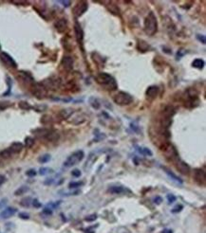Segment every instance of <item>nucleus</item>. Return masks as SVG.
Masks as SVG:
<instances>
[{
    "label": "nucleus",
    "instance_id": "obj_15",
    "mask_svg": "<svg viewBox=\"0 0 206 233\" xmlns=\"http://www.w3.org/2000/svg\"><path fill=\"white\" fill-rule=\"evenodd\" d=\"M16 211H17V209L15 208H12V207H9L5 209H3V211L0 212V218L1 219H9L11 218L12 216H13Z\"/></svg>",
    "mask_w": 206,
    "mask_h": 233
},
{
    "label": "nucleus",
    "instance_id": "obj_32",
    "mask_svg": "<svg viewBox=\"0 0 206 233\" xmlns=\"http://www.w3.org/2000/svg\"><path fill=\"white\" fill-rule=\"evenodd\" d=\"M11 102H0V111H3L11 106Z\"/></svg>",
    "mask_w": 206,
    "mask_h": 233
},
{
    "label": "nucleus",
    "instance_id": "obj_34",
    "mask_svg": "<svg viewBox=\"0 0 206 233\" xmlns=\"http://www.w3.org/2000/svg\"><path fill=\"white\" fill-rule=\"evenodd\" d=\"M33 109H34V110H36L37 112H44L46 109H47V106L45 104H39L37 106H34V107H33Z\"/></svg>",
    "mask_w": 206,
    "mask_h": 233
},
{
    "label": "nucleus",
    "instance_id": "obj_4",
    "mask_svg": "<svg viewBox=\"0 0 206 233\" xmlns=\"http://www.w3.org/2000/svg\"><path fill=\"white\" fill-rule=\"evenodd\" d=\"M85 157V154L84 152L81 151V150H78L68 156V158L66 159V161L64 162V167L65 168H71L73 166H75L76 164L81 162Z\"/></svg>",
    "mask_w": 206,
    "mask_h": 233
},
{
    "label": "nucleus",
    "instance_id": "obj_47",
    "mask_svg": "<svg viewBox=\"0 0 206 233\" xmlns=\"http://www.w3.org/2000/svg\"><path fill=\"white\" fill-rule=\"evenodd\" d=\"M6 181V177L3 174H0V186H2Z\"/></svg>",
    "mask_w": 206,
    "mask_h": 233
},
{
    "label": "nucleus",
    "instance_id": "obj_33",
    "mask_svg": "<svg viewBox=\"0 0 206 233\" xmlns=\"http://www.w3.org/2000/svg\"><path fill=\"white\" fill-rule=\"evenodd\" d=\"M82 185H83L82 182H70L68 184V188L69 189H76V188L81 187Z\"/></svg>",
    "mask_w": 206,
    "mask_h": 233
},
{
    "label": "nucleus",
    "instance_id": "obj_9",
    "mask_svg": "<svg viewBox=\"0 0 206 233\" xmlns=\"http://www.w3.org/2000/svg\"><path fill=\"white\" fill-rule=\"evenodd\" d=\"M194 180L201 186L205 185L206 178H205V172L203 170L198 168L194 170Z\"/></svg>",
    "mask_w": 206,
    "mask_h": 233
},
{
    "label": "nucleus",
    "instance_id": "obj_11",
    "mask_svg": "<svg viewBox=\"0 0 206 233\" xmlns=\"http://www.w3.org/2000/svg\"><path fill=\"white\" fill-rule=\"evenodd\" d=\"M61 66L65 71H71L73 68V59L69 56H65L61 61Z\"/></svg>",
    "mask_w": 206,
    "mask_h": 233
},
{
    "label": "nucleus",
    "instance_id": "obj_36",
    "mask_svg": "<svg viewBox=\"0 0 206 233\" xmlns=\"http://www.w3.org/2000/svg\"><path fill=\"white\" fill-rule=\"evenodd\" d=\"M96 219H97V215H96V214H91V215L88 216V217H86L85 220L86 222H93V221H95Z\"/></svg>",
    "mask_w": 206,
    "mask_h": 233
},
{
    "label": "nucleus",
    "instance_id": "obj_17",
    "mask_svg": "<svg viewBox=\"0 0 206 233\" xmlns=\"http://www.w3.org/2000/svg\"><path fill=\"white\" fill-rule=\"evenodd\" d=\"M72 114H73V110L71 108H65V109H62V110L59 112L58 115L61 119H68Z\"/></svg>",
    "mask_w": 206,
    "mask_h": 233
},
{
    "label": "nucleus",
    "instance_id": "obj_18",
    "mask_svg": "<svg viewBox=\"0 0 206 233\" xmlns=\"http://www.w3.org/2000/svg\"><path fill=\"white\" fill-rule=\"evenodd\" d=\"M162 170H164V171L165 172V174H167V175L169 176V177L171 178V180L178 182V183H179V184H181V183H182V180H181V179L179 178V176L176 175V174H174V172H172L169 169H167L166 167H162Z\"/></svg>",
    "mask_w": 206,
    "mask_h": 233
},
{
    "label": "nucleus",
    "instance_id": "obj_45",
    "mask_svg": "<svg viewBox=\"0 0 206 233\" xmlns=\"http://www.w3.org/2000/svg\"><path fill=\"white\" fill-rule=\"evenodd\" d=\"M60 3H61V4L64 6V7H66V8H68V7H69L71 5V2L70 1H60Z\"/></svg>",
    "mask_w": 206,
    "mask_h": 233
},
{
    "label": "nucleus",
    "instance_id": "obj_30",
    "mask_svg": "<svg viewBox=\"0 0 206 233\" xmlns=\"http://www.w3.org/2000/svg\"><path fill=\"white\" fill-rule=\"evenodd\" d=\"M33 144H34V139L31 136H27L25 138V146L27 148H31Z\"/></svg>",
    "mask_w": 206,
    "mask_h": 233
},
{
    "label": "nucleus",
    "instance_id": "obj_40",
    "mask_svg": "<svg viewBox=\"0 0 206 233\" xmlns=\"http://www.w3.org/2000/svg\"><path fill=\"white\" fill-rule=\"evenodd\" d=\"M182 208H183V207H182L181 205H177L174 208L172 209V212H173V213H178V212L181 211Z\"/></svg>",
    "mask_w": 206,
    "mask_h": 233
},
{
    "label": "nucleus",
    "instance_id": "obj_41",
    "mask_svg": "<svg viewBox=\"0 0 206 233\" xmlns=\"http://www.w3.org/2000/svg\"><path fill=\"white\" fill-rule=\"evenodd\" d=\"M43 213H44V214H47V215H51V214H52V208H49V207L45 208H44V211H43Z\"/></svg>",
    "mask_w": 206,
    "mask_h": 233
},
{
    "label": "nucleus",
    "instance_id": "obj_10",
    "mask_svg": "<svg viewBox=\"0 0 206 233\" xmlns=\"http://www.w3.org/2000/svg\"><path fill=\"white\" fill-rule=\"evenodd\" d=\"M74 32H75V37H76V40H77L78 44L83 45V42H84V31H83L82 27L78 22H76L74 25Z\"/></svg>",
    "mask_w": 206,
    "mask_h": 233
},
{
    "label": "nucleus",
    "instance_id": "obj_22",
    "mask_svg": "<svg viewBox=\"0 0 206 233\" xmlns=\"http://www.w3.org/2000/svg\"><path fill=\"white\" fill-rule=\"evenodd\" d=\"M88 102H89V104H90L91 107H92V108H94V109H96V110H98V109H100V107H101L100 102L98 101V99H96L95 97L89 98Z\"/></svg>",
    "mask_w": 206,
    "mask_h": 233
},
{
    "label": "nucleus",
    "instance_id": "obj_3",
    "mask_svg": "<svg viewBox=\"0 0 206 233\" xmlns=\"http://www.w3.org/2000/svg\"><path fill=\"white\" fill-rule=\"evenodd\" d=\"M175 109L171 105H167L164 108L161 114V125L164 129H167L170 127L172 123V119L175 115Z\"/></svg>",
    "mask_w": 206,
    "mask_h": 233
},
{
    "label": "nucleus",
    "instance_id": "obj_20",
    "mask_svg": "<svg viewBox=\"0 0 206 233\" xmlns=\"http://www.w3.org/2000/svg\"><path fill=\"white\" fill-rule=\"evenodd\" d=\"M204 65H205V62L202 59H201V58L195 59L194 61H193V63H192V66H193V67L198 68V69H202V68H203Z\"/></svg>",
    "mask_w": 206,
    "mask_h": 233
},
{
    "label": "nucleus",
    "instance_id": "obj_8",
    "mask_svg": "<svg viewBox=\"0 0 206 233\" xmlns=\"http://www.w3.org/2000/svg\"><path fill=\"white\" fill-rule=\"evenodd\" d=\"M0 59L1 61L4 63V64L8 66V67H12V68H16L17 67V64L16 62L13 60V58L12 57L11 55H9L7 52H0Z\"/></svg>",
    "mask_w": 206,
    "mask_h": 233
},
{
    "label": "nucleus",
    "instance_id": "obj_25",
    "mask_svg": "<svg viewBox=\"0 0 206 233\" xmlns=\"http://www.w3.org/2000/svg\"><path fill=\"white\" fill-rule=\"evenodd\" d=\"M31 202H32V199L31 197H25L24 199H22V200L20 201V205L24 208H29V206L31 205Z\"/></svg>",
    "mask_w": 206,
    "mask_h": 233
},
{
    "label": "nucleus",
    "instance_id": "obj_44",
    "mask_svg": "<svg viewBox=\"0 0 206 233\" xmlns=\"http://www.w3.org/2000/svg\"><path fill=\"white\" fill-rule=\"evenodd\" d=\"M19 217L21 218V219H25V220H28V219L29 218V214L22 212V213H19Z\"/></svg>",
    "mask_w": 206,
    "mask_h": 233
},
{
    "label": "nucleus",
    "instance_id": "obj_28",
    "mask_svg": "<svg viewBox=\"0 0 206 233\" xmlns=\"http://www.w3.org/2000/svg\"><path fill=\"white\" fill-rule=\"evenodd\" d=\"M27 191H29V188L26 187V186H23V187H20L19 189H16V191H14V194L16 196L23 195V194H25Z\"/></svg>",
    "mask_w": 206,
    "mask_h": 233
},
{
    "label": "nucleus",
    "instance_id": "obj_2",
    "mask_svg": "<svg viewBox=\"0 0 206 233\" xmlns=\"http://www.w3.org/2000/svg\"><path fill=\"white\" fill-rule=\"evenodd\" d=\"M144 29L145 33L149 36H153L158 31V20L155 13L151 12L148 13L144 22Z\"/></svg>",
    "mask_w": 206,
    "mask_h": 233
},
{
    "label": "nucleus",
    "instance_id": "obj_48",
    "mask_svg": "<svg viewBox=\"0 0 206 233\" xmlns=\"http://www.w3.org/2000/svg\"><path fill=\"white\" fill-rule=\"evenodd\" d=\"M48 180H49V181H46V182H45V184H46V185L51 184V183L53 182V179H48Z\"/></svg>",
    "mask_w": 206,
    "mask_h": 233
},
{
    "label": "nucleus",
    "instance_id": "obj_14",
    "mask_svg": "<svg viewBox=\"0 0 206 233\" xmlns=\"http://www.w3.org/2000/svg\"><path fill=\"white\" fill-rule=\"evenodd\" d=\"M159 91V89L157 85H151V86H149V87L147 88V90H146L145 96L149 99H154L155 98H157Z\"/></svg>",
    "mask_w": 206,
    "mask_h": 233
},
{
    "label": "nucleus",
    "instance_id": "obj_39",
    "mask_svg": "<svg viewBox=\"0 0 206 233\" xmlns=\"http://www.w3.org/2000/svg\"><path fill=\"white\" fill-rule=\"evenodd\" d=\"M71 174H72V176H74V177H80L82 174H81V171H80V170L75 169V170H73V171H72Z\"/></svg>",
    "mask_w": 206,
    "mask_h": 233
},
{
    "label": "nucleus",
    "instance_id": "obj_42",
    "mask_svg": "<svg viewBox=\"0 0 206 233\" xmlns=\"http://www.w3.org/2000/svg\"><path fill=\"white\" fill-rule=\"evenodd\" d=\"M197 39L198 40L199 42H201V43H202V44H203V45L205 44V42H206V41H205V36H204V35H201V34H198V35H197Z\"/></svg>",
    "mask_w": 206,
    "mask_h": 233
},
{
    "label": "nucleus",
    "instance_id": "obj_16",
    "mask_svg": "<svg viewBox=\"0 0 206 233\" xmlns=\"http://www.w3.org/2000/svg\"><path fill=\"white\" fill-rule=\"evenodd\" d=\"M60 136L57 132L55 131H52V130H49V133L45 136V138L47 139L48 141H51V142H56L59 139Z\"/></svg>",
    "mask_w": 206,
    "mask_h": 233
},
{
    "label": "nucleus",
    "instance_id": "obj_24",
    "mask_svg": "<svg viewBox=\"0 0 206 233\" xmlns=\"http://www.w3.org/2000/svg\"><path fill=\"white\" fill-rule=\"evenodd\" d=\"M12 154H13V153L11 151V149H10V148L5 149V150H3V151L0 152V158H2V159L10 158L12 155Z\"/></svg>",
    "mask_w": 206,
    "mask_h": 233
},
{
    "label": "nucleus",
    "instance_id": "obj_19",
    "mask_svg": "<svg viewBox=\"0 0 206 233\" xmlns=\"http://www.w3.org/2000/svg\"><path fill=\"white\" fill-rule=\"evenodd\" d=\"M23 147H24V145H23L21 142H13L11 145V147H10V149H11V151L12 153H19L23 150Z\"/></svg>",
    "mask_w": 206,
    "mask_h": 233
},
{
    "label": "nucleus",
    "instance_id": "obj_5",
    "mask_svg": "<svg viewBox=\"0 0 206 233\" xmlns=\"http://www.w3.org/2000/svg\"><path fill=\"white\" fill-rule=\"evenodd\" d=\"M113 101H114L116 104H118L120 106H125V105H129L130 104H132L133 97L130 94H128V93L120 91L113 97Z\"/></svg>",
    "mask_w": 206,
    "mask_h": 233
},
{
    "label": "nucleus",
    "instance_id": "obj_37",
    "mask_svg": "<svg viewBox=\"0 0 206 233\" xmlns=\"http://www.w3.org/2000/svg\"><path fill=\"white\" fill-rule=\"evenodd\" d=\"M31 205L33 206V207L34 208H41V203H40L37 199H33L32 200V202H31Z\"/></svg>",
    "mask_w": 206,
    "mask_h": 233
},
{
    "label": "nucleus",
    "instance_id": "obj_6",
    "mask_svg": "<svg viewBox=\"0 0 206 233\" xmlns=\"http://www.w3.org/2000/svg\"><path fill=\"white\" fill-rule=\"evenodd\" d=\"M88 8V4L86 1H80L73 8V14H74L75 17H80V16H82L86 12Z\"/></svg>",
    "mask_w": 206,
    "mask_h": 233
},
{
    "label": "nucleus",
    "instance_id": "obj_31",
    "mask_svg": "<svg viewBox=\"0 0 206 233\" xmlns=\"http://www.w3.org/2000/svg\"><path fill=\"white\" fill-rule=\"evenodd\" d=\"M18 105H19V107H20V108L23 109V110H29V109H31V108H32L31 106L29 104V102H24V101L20 102Z\"/></svg>",
    "mask_w": 206,
    "mask_h": 233
},
{
    "label": "nucleus",
    "instance_id": "obj_46",
    "mask_svg": "<svg viewBox=\"0 0 206 233\" xmlns=\"http://www.w3.org/2000/svg\"><path fill=\"white\" fill-rule=\"evenodd\" d=\"M13 4H16V5H26L28 4V2L27 1H12Z\"/></svg>",
    "mask_w": 206,
    "mask_h": 233
},
{
    "label": "nucleus",
    "instance_id": "obj_1",
    "mask_svg": "<svg viewBox=\"0 0 206 233\" xmlns=\"http://www.w3.org/2000/svg\"><path fill=\"white\" fill-rule=\"evenodd\" d=\"M96 82L100 85L104 86L107 90H116L118 88V84L116 82V80L112 77L110 74L105 72H101L95 77Z\"/></svg>",
    "mask_w": 206,
    "mask_h": 233
},
{
    "label": "nucleus",
    "instance_id": "obj_35",
    "mask_svg": "<svg viewBox=\"0 0 206 233\" xmlns=\"http://www.w3.org/2000/svg\"><path fill=\"white\" fill-rule=\"evenodd\" d=\"M37 172H35V170L33 169H31V170H28V171L26 172V175L29 176V177H33V176H35Z\"/></svg>",
    "mask_w": 206,
    "mask_h": 233
},
{
    "label": "nucleus",
    "instance_id": "obj_43",
    "mask_svg": "<svg viewBox=\"0 0 206 233\" xmlns=\"http://www.w3.org/2000/svg\"><path fill=\"white\" fill-rule=\"evenodd\" d=\"M162 202V198L161 197V196H156V197L154 198V203H155V204L159 205Z\"/></svg>",
    "mask_w": 206,
    "mask_h": 233
},
{
    "label": "nucleus",
    "instance_id": "obj_13",
    "mask_svg": "<svg viewBox=\"0 0 206 233\" xmlns=\"http://www.w3.org/2000/svg\"><path fill=\"white\" fill-rule=\"evenodd\" d=\"M176 167H177L178 171L182 174L188 175L189 172H190V167H189V165L186 164L184 161L178 160L177 164H176Z\"/></svg>",
    "mask_w": 206,
    "mask_h": 233
},
{
    "label": "nucleus",
    "instance_id": "obj_21",
    "mask_svg": "<svg viewBox=\"0 0 206 233\" xmlns=\"http://www.w3.org/2000/svg\"><path fill=\"white\" fill-rule=\"evenodd\" d=\"M18 78L21 79L22 81H24L26 82H32V77L28 73H26L24 71H20L19 72V75H18Z\"/></svg>",
    "mask_w": 206,
    "mask_h": 233
},
{
    "label": "nucleus",
    "instance_id": "obj_29",
    "mask_svg": "<svg viewBox=\"0 0 206 233\" xmlns=\"http://www.w3.org/2000/svg\"><path fill=\"white\" fill-rule=\"evenodd\" d=\"M49 160H51V155H49V154L43 155H41V156H40V157L38 158V161H39L40 163H42V164H45V163L49 162Z\"/></svg>",
    "mask_w": 206,
    "mask_h": 233
},
{
    "label": "nucleus",
    "instance_id": "obj_38",
    "mask_svg": "<svg viewBox=\"0 0 206 233\" xmlns=\"http://www.w3.org/2000/svg\"><path fill=\"white\" fill-rule=\"evenodd\" d=\"M176 196L175 195H173V194H168L167 195V201L169 204H172V203H174L176 201Z\"/></svg>",
    "mask_w": 206,
    "mask_h": 233
},
{
    "label": "nucleus",
    "instance_id": "obj_23",
    "mask_svg": "<svg viewBox=\"0 0 206 233\" xmlns=\"http://www.w3.org/2000/svg\"><path fill=\"white\" fill-rule=\"evenodd\" d=\"M108 191L112 194H122L125 191V189L123 187H118V186H115V187H111L108 189Z\"/></svg>",
    "mask_w": 206,
    "mask_h": 233
},
{
    "label": "nucleus",
    "instance_id": "obj_12",
    "mask_svg": "<svg viewBox=\"0 0 206 233\" xmlns=\"http://www.w3.org/2000/svg\"><path fill=\"white\" fill-rule=\"evenodd\" d=\"M54 27L58 32H65L66 31V29H68V21H66V19L65 18L58 19L57 21L54 23Z\"/></svg>",
    "mask_w": 206,
    "mask_h": 233
},
{
    "label": "nucleus",
    "instance_id": "obj_26",
    "mask_svg": "<svg viewBox=\"0 0 206 233\" xmlns=\"http://www.w3.org/2000/svg\"><path fill=\"white\" fill-rule=\"evenodd\" d=\"M53 172V170L48 167H42L39 169V174L40 175H47V174H51Z\"/></svg>",
    "mask_w": 206,
    "mask_h": 233
},
{
    "label": "nucleus",
    "instance_id": "obj_27",
    "mask_svg": "<svg viewBox=\"0 0 206 233\" xmlns=\"http://www.w3.org/2000/svg\"><path fill=\"white\" fill-rule=\"evenodd\" d=\"M138 152L140 154H142V155H146V156H152V152L147 148H142V147H138Z\"/></svg>",
    "mask_w": 206,
    "mask_h": 233
},
{
    "label": "nucleus",
    "instance_id": "obj_7",
    "mask_svg": "<svg viewBox=\"0 0 206 233\" xmlns=\"http://www.w3.org/2000/svg\"><path fill=\"white\" fill-rule=\"evenodd\" d=\"M31 91L32 94L38 99L44 98L47 95V88L42 84H34L32 85Z\"/></svg>",
    "mask_w": 206,
    "mask_h": 233
}]
</instances>
